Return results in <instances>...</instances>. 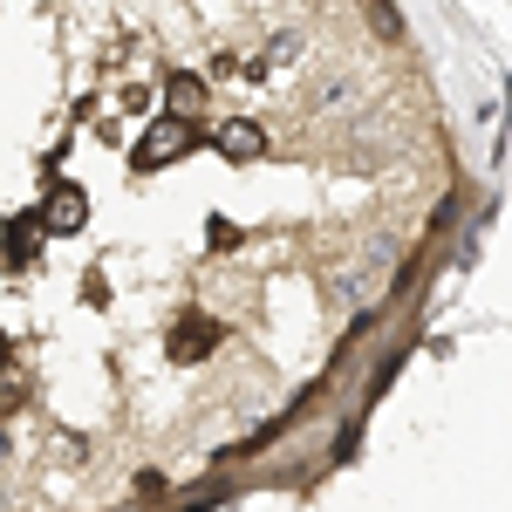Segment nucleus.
Masks as SVG:
<instances>
[{"mask_svg":"<svg viewBox=\"0 0 512 512\" xmlns=\"http://www.w3.org/2000/svg\"><path fill=\"white\" fill-rule=\"evenodd\" d=\"M301 55L294 21L0 7V512H117L267 437L239 349L287 226L233 192Z\"/></svg>","mask_w":512,"mask_h":512,"instance_id":"obj_1","label":"nucleus"}]
</instances>
